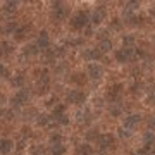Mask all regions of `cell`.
<instances>
[{"label":"cell","instance_id":"cell-1","mask_svg":"<svg viewBox=\"0 0 155 155\" xmlns=\"http://www.w3.org/2000/svg\"><path fill=\"white\" fill-rule=\"evenodd\" d=\"M84 22H86V14H78L72 19V26L74 28H81V26H84Z\"/></svg>","mask_w":155,"mask_h":155},{"label":"cell","instance_id":"cell-2","mask_svg":"<svg viewBox=\"0 0 155 155\" xmlns=\"http://www.w3.org/2000/svg\"><path fill=\"white\" fill-rule=\"evenodd\" d=\"M9 150H11V141H9V140H4V141H0V152L7 153Z\"/></svg>","mask_w":155,"mask_h":155},{"label":"cell","instance_id":"cell-3","mask_svg":"<svg viewBox=\"0 0 155 155\" xmlns=\"http://www.w3.org/2000/svg\"><path fill=\"white\" fill-rule=\"evenodd\" d=\"M47 43H48V38H47L45 33H41V36H40V45H41V47H47Z\"/></svg>","mask_w":155,"mask_h":155},{"label":"cell","instance_id":"cell-4","mask_svg":"<svg viewBox=\"0 0 155 155\" xmlns=\"http://www.w3.org/2000/svg\"><path fill=\"white\" fill-rule=\"evenodd\" d=\"M91 153V150L88 147H83V148H79V155H90Z\"/></svg>","mask_w":155,"mask_h":155},{"label":"cell","instance_id":"cell-5","mask_svg":"<svg viewBox=\"0 0 155 155\" xmlns=\"http://www.w3.org/2000/svg\"><path fill=\"white\" fill-rule=\"evenodd\" d=\"M0 72H2V74H5V72H7V71H5V67H4V66H0Z\"/></svg>","mask_w":155,"mask_h":155}]
</instances>
